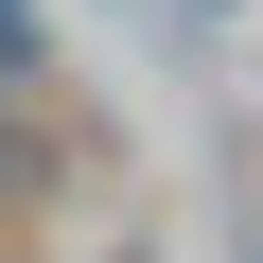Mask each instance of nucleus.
<instances>
[{"label":"nucleus","mask_w":263,"mask_h":263,"mask_svg":"<svg viewBox=\"0 0 263 263\" xmlns=\"http://www.w3.org/2000/svg\"><path fill=\"white\" fill-rule=\"evenodd\" d=\"M18 70H35V0H0V88H18Z\"/></svg>","instance_id":"f257e3e1"},{"label":"nucleus","mask_w":263,"mask_h":263,"mask_svg":"<svg viewBox=\"0 0 263 263\" xmlns=\"http://www.w3.org/2000/svg\"><path fill=\"white\" fill-rule=\"evenodd\" d=\"M158 18H176V35H228V0H158Z\"/></svg>","instance_id":"f03ea898"}]
</instances>
